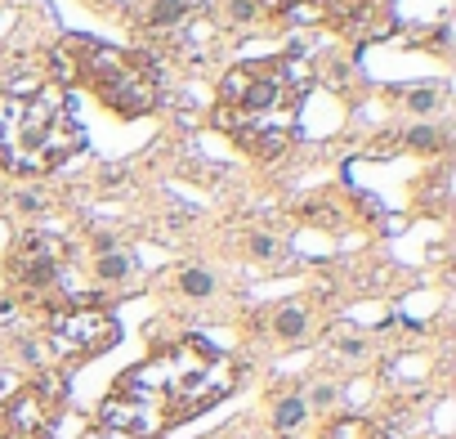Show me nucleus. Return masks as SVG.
I'll list each match as a JSON object with an SVG mask.
<instances>
[{
  "label": "nucleus",
  "instance_id": "6ab92c4d",
  "mask_svg": "<svg viewBox=\"0 0 456 439\" xmlns=\"http://www.w3.org/2000/svg\"><path fill=\"white\" fill-rule=\"evenodd\" d=\"M260 9H273V14H287V9H295L300 0H255Z\"/></svg>",
  "mask_w": 456,
  "mask_h": 439
},
{
  "label": "nucleus",
  "instance_id": "dca6fc26",
  "mask_svg": "<svg viewBox=\"0 0 456 439\" xmlns=\"http://www.w3.org/2000/svg\"><path fill=\"white\" fill-rule=\"evenodd\" d=\"M408 144H412V148H425V153H434V148H438V135H434V126H416L412 135H408Z\"/></svg>",
  "mask_w": 456,
  "mask_h": 439
},
{
  "label": "nucleus",
  "instance_id": "0eeeda50",
  "mask_svg": "<svg viewBox=\"0 0 456 439\" xmlns=\"http://www.w3.org/2000/svg\"><path fill=\"white\" fill-rule=\"evenodd\" d=\"M58 417V399L49 386H22L0 412V439H49Z\"/></svg>",
  "mask_w": 456,
  "mask_h": 439
},
{
  "label": "nucleus",
  "instance_id": "1a4fd4ad",
  "mask_svg": "<svg viewBox=\"0 0 456 439\" xmlns=\"http://www.w3.org/2000/svg\"><path fill=\"white\" fill-rule=\"evenodd\" d=\"M273 332H278V341H300L309 332V314H304L300 305H282L278 319H273Z\"/></svg>",
  "mask_w": 456,
  "mask_h": 439
},
{
  "label": "nucleus",
  "instance_id": "39448f33",
  "mask_svg": "<svg viewBox=\"0 0 456 439\" xmlns=\"http://www.w3.org/2000/svg\"><path fill=\"white\" fill-rule=\"evenodd\" d=\"M117 336H121L117 319L98 300H77V305H67L63 314H54V323H49V345L63 359L103 355V350L117 345Z\"/></svg>",
  "mask_w": 456,
  "mask_h": 439
},
{
  "label": "nucleus",
  "instance_id": "9b49d317",
  "mask_svg": "<svg viewBox=\"0 0 456 439\" xmlns=\"http://www.w3.org/2000/svg\"><path fill=\"white\" fill-rule=\"evenodd\" d=\"M372 5H380V0H323V18L331 23V27H340V23H349L353 14H363V9H372Z\"/></svg>",
  "mask_w": 456,
  "mask_h": 439
},
{
  "label": "nucleus",
  "instance_id": "423d86ee",
  "mask_svg": "<svg viewBox=\"0 0 456 439\" xmlns=\"http://www.w3.org/2000/svg\"><path fill=\"white\" fill-rule=\"evenodd\" d=\"M63 260H67V247L49 234H22L9 251V278L14 287H27V291H45L58 283L63 274Z\"/></svg>",
  "mask_w": 456,
  "mask_h": 439
},
{
  "label": "nucleus",
  "instance_id": "f257e3e1",
  "mask_svg": "<svg viewBox=\"0 0 456 439\" xmlns=\"http://www.w3.org/2000/svg\"><path fill=\"white\" fill-rule=\"evenodd\" d=\"M237 386V363L206 336H179L134 363L108 390L98 421L130 439H162L175 426L202 417Z\"/></svg>",
  "mask_w": 456,
  "mask_h": 439
},
{
  "label": "nucleus",
  "instance_id": "f8f14e48",
  "mask_svg": "<svg viewBox=\"0 0 456 439\" xmlns=\"http://www.w3.org/2000/svg\"><path fill=\"white\" fill-rule=\"evenodd\" d=\"M134 269V255H126V251H103L94 260V274L103 278V283H117V278H126Z\"/></svg>",
  "mask_w": 456,
  "mask_h": 439
},
{
  "label": "nucleus",
  "instance_id": "20e7f679",
  "mask_svg": "<svg viewBox=\"0 0 456 439\" xmlns=\"http://www.w3.org/2000/svg\"><path fill=\"white\" fill-rule=\"evenodd\" d=\"M54 72L63 90L81 85L90 90L103 108H112L117 117H148L162 99V85H157V68L152 58L139 50H121V45L94 41V36H63L54 50Z\"/></svg>",
  "mask_w": 456,
  "mask_h": 439
},
{
  "label": "nucleus",
  "instance_id": "412c9836",
  "mask_svg": "<svg viewBox=\"0 0 456 439\" xmlns=\"http://www.w3.org/2000/svg\"><path fill=\"white\" fill-rule=\"evenodd\" d=\"M94 251H98V255H103V251H117V242H112V234H98V238H94Z\"/></svg>",
  "mask_w": 456,
  "mask_h": 439
},
{
  "label": "nucleus",
  "instance_id": "6e6552de",
  "mask_svg": "<svg viewBox=\"0 0 456 439\" xmlns=\"http://www.w3.org/2000/svg\"><path fill=\"white\" fill-rule=\"evenodd\" d=\"M323 439H389V435L380 431L376 421H367V417H336L323 431Z\"/></svg>",
  "mask_w": 456,
  "mask_h": 439
},
{
  "label": "nucleus",
  "instance_id": "7ed1b4c3",
  "mask_svg": "<svg viewBox=\"0 0 456 439\" xmlns=\"http://www.w3.org/2000/svg\"><path fill=\"white\" fill-rule=\"evenodd\" d=\"M85 148L72 90L45 81L36 90H0V166L14 175H49Z\"/></svg>",
  "mask_w": 456,
  "mask_h": 439
},
{
  "label": "nucleus",
  "instance_id": "2eb2a0df",
  "mask_svg": "<svg viewBox=\"0 0 456 439\" xmlns=\"http://www.w3.org/2000/svg\"><path fill=\"white\" fill-rule=\"evenodd\" d=\"M434 103H438V85H416V90H408V108L412 113H429Z\"/></svg>",
  "mask_w": 456,
  "mask_h": 439
},
{
  "label": "nucleus",
  "instance_id": "f3484780",
  "mask_svg": "<svg viewBox=\"0 0 456 439\" xmlns=\"http://www.w3.org/2000/svg\"><path fill=\"white\" fill-rule=\"evenodd\" d=\"M251 255H260V260H268V255H278V242L268 234H251Z\"/></svg>",
  "mask_w": 456,
  "mask_h": 439
},
{
  "label": "nucleus",
  "instance_id": "ddd939ff",
  "mask_svg": "<svg viewBox=\"0 0 456 439\" xmlns=\"http://www.w3.org/2000/svg\"><path fill=\"white\" fill-rule=\"evenodd\" d=\"M304 412H309V404H304L300 395H287V399H278V408H273V426L278 431H291V426L304 421Z\"/></svg>",
  "mask_w": 456,
  "mask_h": 439
},
{
  "label": "nucleus",
  "instance_id": "4be33fe9",
  "mask_svg": "<svg viewBox=\"0 0 456 439\" xmlns=\"http://www.w3.org/2000/svg\"><path fill=\"white\" fill-rule=\"evenodd\" d=\"M331 399H336V390H331V386H323V390H313V404H331Z\"/></svg>",
  "mask_w": 456,
  "mask_h": 439
},
{
  "label": "nucleus",
  "instance_id": "f03ea898",
  "mask_svg": "<svg viewBox=\"0 0 456 439\" xmlns=\"http://www.w3.org/2000/svg\"><path fill=\"white\" fill-rule=\"evenodd\" d=\"M300 50L287 58H264V63H242L219 81V103L211 113V126L237 144L242 153L273 162L291 148L295 117L309 94V77L300 72Z\"/></svg>",
  "mask_w": 456,
  "mask_h": 439
},
{
  "label": "nucleus",
  "instance_id": "a211bd4d",
  "mask_svg": "<svg viewBox=\"0 0 456 439\" xmlns=\"http://www.w3.org/2000/svg\"><path fill=\"white\" fill-rule=\"evenodd\" d=\"M255 9H260V5H255V0H228V14L237 18V23H242V18H251Z\"/></svg>",
  "mask_w": 456,
  "mask_h": 439
},
{
  "label": "nucleus",
  "instance_id": "aec40b11",
  "mask_svg": "<svg viewBox=\"0 0 456 439\" xmlns=\"http://www.w3.org/2000/svg\"><path fill=\"white\" fill-rule=\"evenodd\" d=\"M18 206H22V211H41V193H22V198H18Z\"/></svg>",
  "mask_w": 456,
  "mask_h": 439
},
{
  "label": "nucleus",
  "instance_id": "4468645a",
  "mask_svg": "<svg viewBox=\"0 0 456 439\" xmlns=\"http://www.w3.org/2000/svg\"><path fill=\"white\" fill-rule=\"evenodd\" d=\"M179 291H183V296H211L215 278L206 274V269H197V265H188V269L179 274Z\"/></svg>",
  "mask_w": 456,
  "mask_h": 439
},
{
  "label": "nucleus",
  "instance_id": "9d476101",
  "mask_svg": "<svg viewBox=\"0 0 456 439\" xmlns=\"http://www.w3.org/2000/svg\"><path fill=\"white\" fill-rule=\"evenodd\" d=\"M183 9H188V0H148L143 5V23L148 27H166V23L183 18Z\"/></svg>",
  "mask_w": 456,
  "mask_h": 439
}]
</instances>
